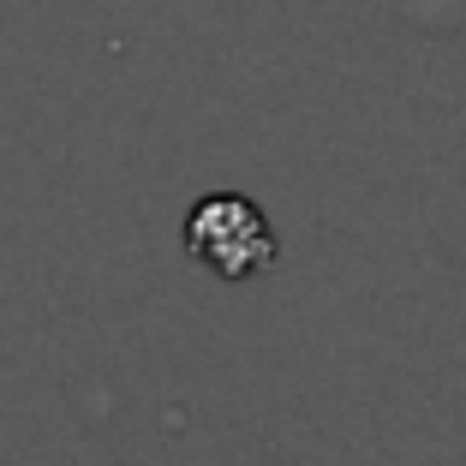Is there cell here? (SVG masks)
I'll return each mask as SVG.
<instances>
[{
	"label": "cell",
	"mask_w": 466,
	"mask_h": 466,
	"mask_svg": "<svg viewBox=\"0 0 466 466\" xmlns=\"http://www.w3.org/2000/svg\"><path fill=\"white\" fill-rule=\"evenodd\" d=\"M186 251L221 281H251V275H263L275 263L281 246H275L269 216L251 198L216 192V198H198L192 216H186Z\"/></svg>",
	"instance_id": "6da1fadb"
}]
</instances>
